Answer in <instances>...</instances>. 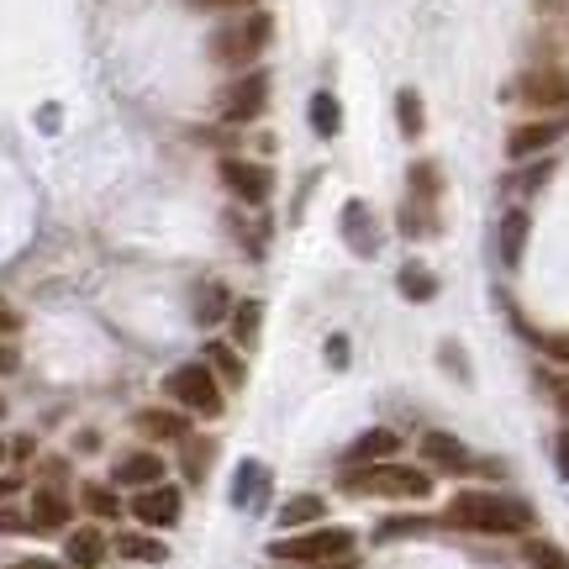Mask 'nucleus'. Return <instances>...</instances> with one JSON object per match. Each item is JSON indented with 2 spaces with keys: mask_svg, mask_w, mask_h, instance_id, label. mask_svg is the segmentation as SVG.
<instances>
[{
  "mask_svg": "<svg viewBox=\"0 0 569 569\" xmlns=\"http://www.w3.org/2000/svg\"><path fill=\"white\" fill-rule=\"evenodd\" d=\"M448 528L486 532V538H517L532 528V507L501 490H459L448 501Z\"/></svg>",
  "mask_w": 569,
  "mask_h": 569,
  "instance_id": "nucleus-1",
  "label": "nucleus"
},
{
  "mask_svg": "<svg viewBox=\"0 0 569 569\" xmlns=\"http://www.w3.org/2000/svg\"><path fill=\"white\" fill-rule=\"evenodd\" d=\"M343 490L353 496H390V501H427V490H432V475L417 465H353L343 469Z\"/></svg>",
  "mask_w": 569,
  "mask_h": 569,
  "instance_id": "nucleus-2",
  "label": "nucleus"
},
{
  "mask_svg": "<svg viewBox=\"0 0 569 569\" xmlns=\"http://www.w3.org/2000/svg\"><path fill=\"white\" fill-rule=\"evenodd\" d=\"M269 48V17L264 11H243V17L222 21L211 32V59L227 63V69H248Z\"/></svg>",
  "mask_w": 569,
  "mask_h": 569,
  "instance_id": "nucleus-3",
  "label": "nucleus"
},
{
  "mask_svg": "<svg viewBox=\"0 0 569 569\" xmlns=\"http://www.w3.org/2000/svg\"><path fill=\"white\" fill-rule=\"evenodd\" d=\"M348 553H353L348 528H311L269 543V559H280V565H327V559H348Z\"/></svg>",
  "mask_w": 569,
  "mask_h": 569,
  "instance_id": "nucleus-4",
  "label": "nucleus"
},
{
  "mask_svg": "<svg viewBox=\"0 0 569 569\" xmlns=\"http://www.w3.org/2000/svg\"><path fill=\"white\" fill-rule=\"evenodd\" d=\"M163 390H169V401L180 411H190V417H222V390H217V375H211V365H180L169 369V380H163Z\"/></svg>",
  "mask_w": 569,
  "mask_h": 569,
  "instance_id": "nucleus-5",
  "label": "nucleus"
},
{
  "mask_svg": "<svg viewBox=\"0 0 569 569\" xmlns=\"http://www.w3.org/2000/svg\"><path fill=\"white\" fill-rule=\"evenodd\" d=\"M264 106H269V74L264 69H243V74L217 96V117L238 127V122H253Z\"/></svg>",
  "mask_w": 569,
  "mask_h": 569,
  "instance_id": "nucleus-6",
  "label": "nucleus"
},
{
  "mask_svg": "<svg viewBox=\"0 0 569 569\" xmlns=\"http://www.w3.org/2000/svg\"><path fill=\"white\" fill-rule=\"evenodd\" d=\"M511 101L532 106V111H569V69H528L511 84Z\"/></svg>",
  "mask_w": 569,
  "mask_h": 569,
  "instance_id": "nucleus-7",
  "label": "nucleus"
},
{
  "mask_svg": "<svg viewBox=\"0 0 569 569\" xmlns=\"http://www.w3.org/2000/svg\"><path fill=\"white\" fill-rule=\"evenodd\" d=\"M217 174H222V184L243 206H264L269 196H274V174H269L264 163H253V159H222L217 163Z\"/></svg>",
  "mask_w": 569,
  "mask_h": 569,
  "instance_id": "nucleus-8",
  "label": "nucleus"
},
{
  "mask_svg": "<svg viewBox=\"0 0 569 569\" xmlns=\"http://www.w3.org/2000/svg\"><path fill=\"white\" fill-rule=\"evenodd\" d=\"M569 132V117H543V122H522V127H511V138H507V159H538V153H549L553 142Z\"/></svg>",
  "mask_w": 569,
  "mask_h": 569,
  "instance_id": "nucleus-9",
  "label": "nucleus"
},
{
  "mask_svg": "<svg viewBox=\"0 0 569 569\" xmlns=\"http://www.w3.org/2000/svg\"><path fill=\"white\" fill-rule=\"evenodd\" d=\"M180 511H184V501H180V490L174 486H142L138 496H132V517H138L142 528H174L180 522Z\"/></svg>",
  "mask_w": 569,
  "mask_h": 569,
  "instance_id": "nucleus-10",
  "label": "nucleus"
},
{
  "mask_svg": "<svg viewBox=\"0 0 569 569\" xmlns=\"http://www.w3.org/2000/svg\"><path fill=\"white\" fill-rule=\"evenodd\" d=\"M422 459L432 469H448V475H465V469H475V453H469L453 432H438V427H432V432H422Z\"/></svg>",
  "mask_w": 569,
  "mask_h": 569,
  "instance_id": "nucleus-11",
  "label": "nucleus"
},
{
  "mask_svg": "<svg viewBox=\"0 0 569 569\" xmlns=\"http://www.w3.org/2000/svg\"><path fill=\"white\" fill-rule=\"evenodd\" d=\"M269 501V469L259 459H243L232 475V507L238 511H259Z\"/></svg>",
  "mask_w": 569,
  "mask_h": 569,
  "instance_id": "nucleus-12",
  "label": "nucleus"
},
{
  "mask_svg": "<svg viewBox=\"0 0 569 569\" xmlns=\"http://www.w3.org/2000/svg\"><path fill=\"white\" fill-rule=\"evenodd\" d=\"M396 448H401V438H396L390 427H369V432H359V438L348 443L343 469H353V465H386Z\"/></svg>",
  "mask_w": 569,
  "mask_h": 569,
  "instance_id": "nucleus-13",
  "label": "nucleus"
},
{
  "mask_svg": "<svg viewBox=\"0 0 569 569\" xmlns=\"http://www.w3.org/2000/svg\"><path fill=\"white\" fill-rule=\"evenodd\" d=\"M32 528H42V532H59V528H69V517H74V507H69V496H63L59 486H38L32 490Z\"/></svg>",
  "mask_w": 569,
  "mask_h": 569,
  "instance_id": "nucleus-14",
  "label": "nucleus"
},
{
  "mask_svg": "<svg viewBox=\"0 0 569 569\" xmlns=\"http://www.w3.org/2000/svg\"><path fill=\"white\" fill-rule=\"evenodd\" d=\"M106 532L101 528H74L69 538H63V565L69 569H96L106 559Z\"/></svg>",
  "mask_w": 569,
  "mask_h": 569,
  "instance_id": "nucleus-15",
  "label": "nucleus"
},
{
  "mask_svg": "<svg viewBox=\"0 0 569 569\" xmlns=\"http://www.w3.org/2000/svg\"><path fill=\"white\" fill-rule=\"evenodd\" d=\"M343 238H348V248H353L359 259H375V248H380V232H375V217H369L365 201H348V206H343Z\"/></svg>",
  "mask_w": 569,
  "mask_h": 569,
  "instance_id": "nucleus-16",
  "label": "nucleus"
},
{
  "mask_svg": "<svg viewBox=\"0 0 569 569\" xmlns=\"http://www.w3.org/2000/svg\"><path fill=\"white\" fill-rule=\"evenodd\" d=\"M159 480H163V459L153 453V448H142V453H127L122 465H117V486L142 490V486H159Z\"/></svg>",
  "mask_w": 569,
  "mask_h": 569,
  "instance_id": "nucleus-17",
  "label": "nucleus"
},
{
  "mask_svg": "<svg viewBox=\"0 0 569 569\" xmlns=\"http://www.w3.org/2000/svg\"><path fill=\"white\" fill-rule=\"evenodd\" d=\"M111 549L122 553V559H132V565H163L169 559V549H163L159 538H148V532H117Z\"/></svg>",
  "mask_w": 569,
  "mask_h": 569,
  "instance_id": "nucleus-18",
  "label": "nucleus"
},
{
  "mask_svg": "<svg viewBox=\"0 0 569 569\" xmlns=\"http://www.w3.org/2000/svg\"><path fill=\"white\" fill-rule=\"evenodd\" d=\"M259 317H264V306H259V301H232V311H227L232 343H238V348H253V343H259Z\"/></svg>",
  "mask_w": 569,
  "mask_h": 569,
  "instance_id": "nucleus-19",
  "label": "nucleus"
},
{
  "mask_svg": "<svg viewBox=\"0 0 569 569\" xmlns=\"http://www.w3.org/2000/svg\"><path fill=\"white\" fill-rule=\"evenodd\" d=\"M190 311H196V327H217L227 311H232V301H227V290L217 280H206L201 290H196V306H190Z\"/></svg>",
  "mask_w": 569,
  "mask_h": 569,
  "instance_id": "nucleus-20",
  "label": "nucleus"
},
{
  "mask_svg": "<svg viewBox=\"0 0 569 569\" xmlns=\"http://www.w3.org/2000/svg\"><path fill=\"white\" fill-rule=\"evenodd\" d=\"M322 511H327L322 496H290V501L280 507V528H284V532L311 528V522H322Z\"/></svg>",
  "mask_w": 569,
  "mask_h": 569,
  "instance_id": "nucleus-21",
  "label": "nucleus"
},
{
  "mask_svg": "<svg viewBox=\"0 0 569 569\" xmlns=\"http://www.w3.org/2000/svg\"><path fill=\"white\" fill-rule=\"evenodd\" d=\"M338 127H343L338 96H332V90H317V96H311V132H317V138H338Z\"/></svg>",
  "mask_w": 569,
  "mask_h": 569,
  "instance_id": "nucleus-22",
  "label": "nucleus"
},
{
  "mask_svg": "<svg viewBox=\"0 0 569 569\" xmlns=\"http://www.w3.org/2000/svg\"><path fill=\"white\" fill-rule=\"evenodd\" d=\"M138 432L142 438H190V427H184L180 411H138Z\"/></svg>",
  "mask_w": 569,
  "mask_h": 569,
  "instance_id": "nucleus-23",
  "label": "nucleus"
},
{
  "mask_svg": "<svg viewBox=\"0 0 569 569\" xmlns=\"http://www.w3.org/2000/svg\"><path fill=\"white\" fill-rule=\"evenodd\" d=\"M206 365H211V375L217 380H227V386H243V353L232 343H206Z\"/></svg>",
  "mask_w": 569,
  "mask_h": 569,
  "instance_id": "nucleus-24",
  "label": "nucleus"
},
{
  "mask_svg": "<svg viewBox=\"0 0 569 569\" xmlns=\"http://www.w3.org/2000/svg\"><path fill=\"white\" fill-rule=\"evenodd\" d=\"M522 248H528V211L517 206V211L501 217V259L517 264V259H522Z\"/></svg>",
  "mask_w": 569,
  "mask_h": 569,
  "instance_id": "nucleus-25",
  "label": "nucleus"
},
{
  "mask_svg": "<svg viewBox=\"0 0 569 569\" xmlns=\"http://www.w3.org/2000/svg\"><path fill=\"white\" fill-rule=\"evenodd\" d=\"M401 296H407V301H432V296H438L432 269H422V264H407V269H401Z\"/></svg>",
  "mask_w": 569,
  "mask_h": 569,
  "instance_id": "nucleus-26",
  "label": "nucleus"
},
{
  "mask_svg": "<svg viewBox=\"0 0 569 569\" xmlns=\"http://www.w3.org/2000/svg\"><path fill=\"white\" fill-rule=\"evenodd\" d=\"M396 122H401L407 138H422V96H417V90H401V96H396Z\"/></svg>",
  "mask_w": 569,
  "mask_h": 569,
  "instance_id": "nucleus-27",
  "label": "nucleus"
},
{
  "mask_svg": "<svg viewBox=\"0 0 569 569\" xmlns=\"http://www.w3.org/2000/svg\"><path fill=\"white\" fill-rule=\"evenodd\" d=\"M211 459H217V443H206V438H184V475H190V480H206Z\"/></svg>",
  "mask_w": 569,
  "mask_h": 569,
  "instance_id": "nucleus-28",
  "label": "nucleus"
},
{
  "mask_svg": "<svg viewBox=\"0 0 569 569\" xmlns=\"http://www.w3.org/2000/svg\"><path fill=\"white\" fill-rule=\"evenodd\" d=\"M80 496H84V507L96 511V517H106V522H111V517H122V501H117V490L111 486H84Z\"/></svg>",
  "mask_w": 569,
  "mask_h": 569,
  "instance_id": "nucleus-29",
  "label": "nucleus"
},
{
  "mask_svg": "<svg viewBox=\"0 0 569 569\" xmlns=\"http://www.w3.org/2000/svg\"><path fill=\"white\" fill-rule=\"evenodd\" d=\"M411 196H417V201H438V169H432V163H417V169H411Z\"/></svg>",
  "mask_w": 569,
  "mask_h": 569,
  "instance_id": "nucleus-30",
  "label": "nucleus"
},
{
  "mask_svg": "<svg viewBox=\"0 0 569 569\" xmlns=\"http://www.w3.org/2000/svg\"><path fill=\"white\" fill-rule=\"evenodd\" d=\"M528 559H532V569H569V559L553 549V543H532Z\"/></svg>",
  "mask_w": 569,
  "mask_h": 569,
  "instance_id": "nucleus-31",
  "label": "nucleus"
},
{
  "mask_svg": "<svg viewBox=\"0 0 569 569\" xmlns=\"http://www.w3.org/2000/svg\"><path fill=\"white\" fill-rule=\"evenodd\" d=\"M11 532H32V517L17 507H0V538H11Z\"/></svg>",
  "mask_w": 569,
  "mask_h": 569,
  "instance_id": "nucleus-32",
  "label": "nucleus"
},
{
  "mask_svg": "<svg viewBox=\"0 0 569 569\" xmlns=\"http://www.w3.org/2000/svg\"><path fill=\"white\" fill-rule=\"evenodd\" d=\"M538 348H543L549 359H559V365H569V338L565 332H538Z\"/></svg>",
  "mask_w": 569,
  "mask_h": 569,
  "instance_id": "nucleus-33",
  "label": "nucleus"
},
{
  "mask_svg": "<svg viewBox=\"0 0 569 569\" xmlns=\"http://www.w3.org/2000/svg\"><path fill=\"white\" fill-rule=\"evenodd\" d=\"M549 396H553V407L569 417V375H549Z\"/></svg>",
  "mask_w": 569,
  "mask_h": 569,
  "instance_id": "nucleus-34",
  "label": "nucleus"
},
{
  "mask_svg": "<svg viewBox=\"0 0 569 569\" xmlns=\"http://www.w3.org/2000/svg\"><path fill=\"white\" fill-rule=\"evenodd\" d=\"M553 465H559V475L569 480V427L559 432V443H553Z\"/></svg>",
  "mask_w": 569,
  "mask_h": 569,
  "instance_id": "nucleus-35",
  "label": "nucleus"
},
{
  "mask_svg": "<svg viewBox=\"0 0 569 569\" xmlns=\"http://www.w3.org/2000/svg\"><path fill=\"white\" fill-rule=\"evenodd\" d=\"M196 11H238V6H248V0H190Z\"/></svg>",
  "mask_w": 569,
  "mask_h": 569,
  "instance_id": "nucleus-36",
  "label": "nucleus"
},
{
  "mask_svg": "<svg viewBox=\"0 0 569 569\" xmlns=\"http://www.w3.org/2000/svg\"><path fill=\"white\" fill-rule=\"evenodd\" d=\"M327 359H332V369H343L348 365V338H332V343H327Z\"/></svg>",
  "mask_w": 569,
  "mask_h": 569,
  "instance_id": "nucleus-37",
  "label": "nucleus"
},
{
  "mask_svg": "<svg viewBox=\"0 0 569 569\" xmlns=\"http://www.w3.org/2000/svg\"><path fill=\"white\" fill-rule=\"evenodd\" d=\"M32 453H38V443H32V438H17V443H11V459H32Z\"/></svg>",
  "mask_w": 569,
  "mask_h": 569,
  "instance_id": "nucleus-38",
  "label": "nucleus"
},
{
  "mask_svg": "<svg viewBox=\"0 0 569 569\" xmlns=\"http://www.w3.org/2000/svg\"><path fill=\"white\" fill-rule=\"evenodd\" d=\"M11 569H69V565H53V559H17Z\"/></svg>",
  "mask_w": 569,
  "mask_h": 569,
  "instance_id": "nucleus-39",
  "label": "nucleus"
},
{
  "mask_svg": "<svg viewBox=\"0 0 569 569\" xmlns=\"http://www.w3.org/2000/svg\"><path fill=\"white\" fill-rule=\"evenodd\" d=\"M296 569H353V553L348 559H327V565H296Z\"/></svg>",
  "mask_w": 569,
  "mask_h": 569,
  "instance_id": "nucleus-40",
  "label": "nucleus"
},
{
  "mask_svg": "<svg viewBox=\"0 0 569 569\" xmlns=\"http://www.w3.org/2000/svg\"><path fill=\"white\" fill-rule=\"evenodd\" d=\"M0 332H17V317H11V311H0Z\"/></svg>",
  "mask_w": 569,
  "mask_h": 569,
  "instance_id": "nucleus-41",
  "label": "nucleus"
},
{
  "mask_svg": "<svg viewBox=\"0 0 569 569\" xmlns=\"http://www.w3.org/2000/svg\"><path fill=\"white\" fill-rule=\"evenodd\" d=\"M6 369H17V359H11V348H0V375H6Z\"/></svg>",
  "mask_w": 569,
  "mask_h": 569,
  "instance_id": "nucleus-42",
  "label": "nucleus"
},
{
  "mask_svg": "<svg viewBox=\"0 0 569 569\" xmlns=\"http://www.w3.org/2000/svg\"><path fill=\"white\" fill-rule=\"evenodd\" d=\"M11 490H21V486H17V480H6V475H0V501H6Z\"/></svg>",
  "mask_w": 569,
  "mask_h": 569,
  "instance_id": "nucleus-43",
  "label": "nucleus"
},
{
  "mask_svg": "<svg viewBox=\"0 0 569 569\" xmlns=\"http://www.w3.org/2000/svg\"><path fill=\"white\" fill-rule=\"evenodd\" d=\"M0 417H6V401H0Z\"/></svg>",
  "mask_w": 569,
  "mask_h": 569,
  "instance_id": "nucleus-44",
  "label": "nucleus"
},
{
  "mask_svg": "<svg viewBox=\"0 0 569 569\" xmlns=\"http://www.w3.org/2000/svg\"><path fill=\"white\" fill-rule=\"evenodd\" d=\"M0 459H6V443H0Z\"/></svg>",
  "mask_w": 569,
  "mask_h": 569,
  "instance_id": "nucleus-45",
  "label": "nucleus"
}]
</instances>
